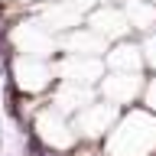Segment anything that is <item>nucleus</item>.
Masks as SVG:
<instances>
[{
    "label": "nucleus",
    "mask_w": 156,
    "mask_h": 156,
    "mask_svg": "<svg viewBox=\"0 0 156 156\" xmlns=\"http://www.w3.org/2000/svg\"><path fill=\"white\" fill-rule=\"evenodd\" d=\"M65 156H107V153H104V146L94 143V140H78Z\"/></svg>",
    "instance_id": "39448f33"
},
{
    "label": "nucleus",
    "mask_w": 156,
    "mask_h": 156,
    "mask_svg": "<svg viewBox=\"0 0 156 156\" xmlns=\"http://www.w3.org/2000/svg\"><path fill=\"white\" fill-rule=\"evenodd\" d=\"M101 146L107 156H153L156 153V114L146 111L143 104L124 107Z\"/></svg>",
    "instance_id": "f257e3e1"
},
{
    "label": "nucleus",
    "mask_w": 156,
    "mask_h": 156,
    "mask_svg": "<svg viewBox=\"0 0 156 156\" xmlns=\"http://www.w3.org/2000/svg\"><path fill=\"white\" fill-rule=\"evenodd\" d=\"M143 81L146 75L143 72H107L101 81H98V94L117 104L120 111L124 107H133L140 104V94H143Z\"/></svg>",
    "instance_id": "7ed1b4c3"
},
{
    "label": "nucleus",
    "mask_w": 156,
    "mask_h": 156,
    "mask_svg": "<svg viewBox=\"0 0 156 156\" xmlns=\"http://www.w3.org/2000/svg\"><path fill=\"white\" fill-rule=\"evenodd\" d=\"M120 117V107L104 101V98H94L91 104H85L72 117V127H75L78 140H94V143H104V136L111 133V127L117 124Z\"/></svg>",
    "instance_id": "f03ea898"
},
{
    "label": "nucleus",
    "mask_w": 156,
    "mask_h": 156,
    "mask_svg": "<svg viewBox=\"0 0 156 156\" xmlns=\"http://www.w3.org/2000/svg\"><path fill=\"white\" fill-rule=\"evenodd\" d=\"M104 68L111 72H146L143 68V52H140V39H117L104 49Z\"/></svg>",
    "instance_id": "20e7f679"
},
{
    "label": "nucleus",
    "mask_w": 156,
    "mask_h": 156,
    "mask_svg": "<svg viewBox=\"0 0 156 156\" xmlns=\"http://www.w3.org/2000/svg\"><path fill=\"white\" fill-rule=\"evenodd\" d=\"M0 153H3V140H0Z\"/></svg>",
    "instance_id": "0eeeda50"
},
{
    "label": "nucleus",
    "mask_w": 156,
    "mask_h": 156,
    "mask_svg": "<svg viewBox=\"0 0 156 156\" xmlns=\"http://www.w3.org/2000/svg\"><path fill=\"white\" fill-rule=\"evenodd\" d=\"M0 140H3V124H0Z\"/></svg>",
    "instance_id": "423d86ee"
}]
</instances>
